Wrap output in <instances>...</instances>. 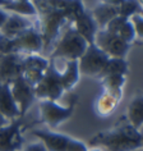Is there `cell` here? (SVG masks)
<instances>
[{
	"label": "cell",
	"instance_id": "12",
	"mask_svg": "<svg viewBox=\"0 0 143 151\" xmlns=\"http://www.w3.org/2000/svg\"><path fill=\"white\" fill-rule=\"evenodd\" d=\"M23 116L10 120L6 126L0 128V150H18L22 149L24 138L21 134Z\"/></svg>",
	"mask_w": 143,
	"mask_h": 151
},
{
	"label": "cell",
	"instance_id": "28",
	"mask_svg": "<svg viewBox=\"0 0 143 151\" xmlns=\"http://www.w3.org/2000/svg\"><path fill=\"white\" fill-rule=\"evenodd\" d=\"M8 16H9L8 10H5L4 8H0V27H1V26L5 23V21H6V18H8Z\"/></svg>",
	"mask_w": 143,
	"mask_h": 151
},
{
	"label": "cell",
	"instance_id": "29",
	"mask_svg": "<svg viewBox=\"0 0 143 151\" xmlns=\"http://www.w3.org/2000/svg\"><path fill=\"white\" fill-rule=\"evenodd\" d=\"M100 3H106V4H111V5H119L123 0H99Z\"/></svg>",
	"mask_w": 143,
	"mask_h": 151
},
{
	"label": "cell",
	"instance_id": "31",
	"mask_svg": "<svg viewBox=\"0 0 143 151\" xmlns=\"http://www.w3.org/2000/svg\"><path fill=\"white\" fill-rule=\"evenodd\" d=\"M8 1H9V0H0V8H1V6H4Z\"/></svg>",
	"mask_w": 143,
	"mask_h": 151
},
{
	"label": "cell",
	"instance_id": "30",
	"mask_svg": "<svg viewBox=\"0 0 143 151\" xmlns=\"http://www.w3.org/2000/svg\"><path fill=\"white\" fill-rule=\"evenodd\" d=\"M8 120H9V119H6L5 116L3 115V113L0 111V128L4 127V126H6V124H8Z\"/></svg>",
	"mask_w": 143,
	"mask_h": 151
},
{
	"label": "cell",
	"instance_id": "24",
	"mask_svg": "<svg viewBox=\"0 0 143 151\" xmlns=\"http://www.w3.org/2000/svg\"><path fill=\"white\" fill-rule=\"evenodd\" d=\"M118 35L122 37V39L125 41L128 44H134L135 39H137V33H135V29H134V26L132 23V21L128 18V19L124 22L123 26L120 27Z\"/></svg>",
	"mask_w": 143,
	"mask_h": 151
},
{
	"label": "cell",
	"instance_id": "13",
	"mask_svg": "<svg viewBox=\"0 0 143 151\" xmlns=\"http://www.w3.org/2000/svg\"><path fill=\"white\" fill-rule=\"evenodd\" d=\"M33 24H35V22H32L27 17H23L17 13H9L5 23L0 27V36H4L6 39H13L19 32Z\"/></svg>",
	"mask_w": 143,
	"mask_h": 151
},
{
	"label": "cell",
	"instance_id": "10",
	"mask_svg": "<svg viewBox=\"0 0 143 151\" xmlns=\"http://www.w3.org/2000/svg\"><path fill=\"white\" fill-rule=\"evenodd\" d=\"M9 85H10L12 95L14 97V100H16L18 108H19L21 116L24 118L26 113L28 111V109L31 108V105L33 104V101L36 99L35 87L27 83L22 76L17 77L16 80H13Z\"/></svg>",
	"mask_w": 143,
	"mask_h": 151
},
{
	"label": "cell",
	"instance_id": "19",
	"mask_svg": "<svg viewBox=\"0 0 143 151\" xmlns=\"http://www.w3.org/2000/svg\"><path fill=\"white\" fill-rule=\"evenodd\" d=\"M127 119L132 126L141 129L143 124V96L138 93L137 96L133 97V100L128 105L127 111Z\"/></svg>",
	"mask_w": 143,
	"mask_h": 151
},
{
	"label": "cell",
	"instance_id": "4",
	"mask_svg": "<svg viewBox=\"0 0 143 151\" xmlns=\"http://www.w3.org/2000/svg\"><path fill=\"white\" fill-rule=\"evenodd\" d=\"M88 46V42L82 37L74 26H69L66 31L64 32L63 37L58 41L55 45L54 51L50 54L51 58H61L66 60H73V59H79V56L86 51Z\"/></svg>",
	"mask_w": 143,
	"mask_h": 151
},
{
	"label": "cell",
	"instance_id": "23",
	"mask_svg": "<svg viewBox=\"0 0 143 151\" xmlns=\"http://www.w3.org/2000/svg\"><path fill=\"white\" fill-rule=\"evenodd\" d=\"M119 16L129 18L133 14H142V3L141 0H123L118 5Z\"/></svg>",
	"mask_w": 143,
	"mask_h": 151
},
{
	"label": "cell",
	"instance_id": "15",
	"mask_svg": "<svg viewBox=\"0 0 143 151\" xmlns=\"http://www.w3.org/2000/svg\"><path fill=\"white\" fill-rule=\"evenodd\" d=\"M0 111L6 119L13 120L21 116L19 108L14 100V97L10 91V85L8 82L0 83Z\"/></svg>",
	"mask_w": 143,
	"mask_h": 151
},
{
	"label": "cell",
	"instance_id": "1",
	"mask_svg": "<svg viewBox=\"0 0 143 151\" xmlns=\"http://www.w3.org/2000/svg\"><path fill=\"white\" fill-rule=\"evenodd\" d=\"M37 10L36 27L42 36L44 50H49L59 37L60 29L72 23L84 10L82 0H31Z\"/></svg>",
	"mask_w": 143,
	"mask_h": 151
},
{
	"label": "cell",
	"instance_id": "8",
	"mask_svg": "<svg viewBox=\"0 0 143 151\" xmlns=\"http://www.w3.org/2000/svg\"><path fill=\"white\" fill-rule=\"evenodd\" d=\"M93 42L111 58H125L130 49V44L125 42L118 33H111L105 28L97 29Z\"/></svg>",
	"mask_w": 143,
	"mask_h": 151
},
{
	"label": "cell",
	"instance_id": "11",
	"mask_svg": "<svg viewBox=\"0 0 143 151\" xmlns=\"http://www.w3.org/2000/svg\"><path fill=\"white\" fill-rule=\"evenodd\" d=\"M26 54L19 52H5L0 54V83L8 82L19 77L23 73V58Z\"/></svg>",
	"mask_w": 143,
	"mask_h": 151
},
{
	"label": "cell",
	"instance_id": "33",
	"mask_svg": "<svg viewBox=\"0 0 143 151\" xmlns=\"http://www.w3.org/2000/svg\"><path fill=\"white\" fill-rule=\"evenodd\" d=\"M0 54H1V51H0Z\"/></svg>",
	"mask_w": 143,
	"mask_h": 151
},
{
	"label": "cell",
	"instance_id": "17",
	"mask_svg": "<svg viewBox=\"0 0 143 151\" xmlns=\"http://www.w3.org/2000/svg\"><path fill=\"white\" fill-rule=\"evenodd\" d=\"M91 14L95 19L99 29L105 28V26L107 24V22L112 19L114 17L119 16V9L118 5H111L106 4V3H99L95 8L91 10Z\"/></svg>",
	"mask_w": 143,
	"mask_h": 151
},
{
	"label": "cell",
	"instance_id": "2",
	"mask_svg": "<svg viewBox=\"0 0 143 151\" xmlns=\"http://www.w3.org/2000/svg\"><path fill=\"white\" fill-rule=\"evenodd\" d=\"M89 146H101L109 150H135L143 146L141 129L128 122L124 115L116 122L114 128L95 134L89 139Z\"/></svg>",
	"mask_w": 143,
	"mask_h": 151
},
{
	"label": "cell",
	"instance_id": "21",
	"mask_svg": "<svg viewBox=\"0 0 143 151\" xmlns=\"http://www.w3.org/2000/svg\"><path fill=\"white\" fill-rule=\"evenodd\" d=\"M128 63L124 58H109L106 64L104 65V68L101 69V72L97 74V78H101L107 74H114V73H120V74H125L128 73Z\"/></svg>",
	"mask_w": 143,
	"mask_h": 151
},
{
	"label": "cell",
	"instance_id": "26",
	"mask_svg": "<svg viewBox=\"0 0 143 151\" xmlns=\"http://www.w3.org/2000/svg\"><path fill=\"white\" fill-rule=\"evenodd\" d=\"M129 19L132 21V23L134 26L135 33H137V39L142 40V36H143V17H142V14H133V16L129 17Z\"/></svg>",
	"mask_w": 143,
	"mask_h": 151
},
{
	"label": "cell",
	"instance_id": "7",
	"mask_svg": "<svg viewBox=\"0 0 143 151\" xmlns=\"http://www.w3.org/2000/svg\"><path fill=\"white\" fill-rule=\"evenodd\" d=\"M109 56L102 49H100L95 42L88 44L86 51L78 59L79 73L84 76H96L101 72L104 65L109 60Z\"/></svg>",
	"mask_w": 143,
	"mask_h": 151
},
{
	"label": "cell",
	"instance_id": "14",
	"mask_svg": "<svg viewBox=\"0 0 143 151\" xmlns=\"http://www.w3.org/2000/svg\"><path fill=\"white\" fill-rule=\"evenodd\" d=\"M72 23H73L74 28L77 29V32L79 33L82 37H84V40L87 41L88 44H92L93 41H95V35H96L99 27H97L91 12L84 9L82 13L78 14L76 17V19L72 22Z\"/></svg>",
	"mask_w": 143,
	"mask_h": 151
},
{
	"label": "cell",
	"instance_id": "22",
	"mask_svg": "<svg viewBox=\"0 0 143 151\" xmlns=\"http://www.w3.org/2000/svg\"><path fill=\"white\" fill-rule=\"evenodd\" d=\"M1 8H4L5 10H8V12L21 14V16H29V17L37 16L36 6L33 5V3L31 0H29V1H14V0H9Z\"/></svg>",
	"mask_w": 143,
	"mask_h": 151
},
{
	"label": "cell",
	"instance_id": "3",
	"mask_svg": "<svg viewBox=\"0 0 143 151\" xmlns=\"http://www.w3.org/2000/svg\"><path fill=\"white\" fill-rule=\"evenodd\" d=\"M44 50L42 36L36 27V24L23 29L13 39H6L0 36V51L5 52H19V54H39Z\"/></svg>",
	"mask_w": 143,
	"mask_h": 151
},
{
	"label": "cell",
	"instance_id": "5",
	"mask_svg": "<svg viewBox=\"0 0 143 151\" xmlns=\"http://www.w3.org/2000/svg\"><path fill=\"white\" fill-rule=\"evenodd\" d=\"M78 103V96L74 95L72 97L69 105L66 108L59 105L54 100L49 99H41L39 104L40 110V120L39 123H45L51 128H56L60 123L65 122L73 115L76 110V105Z\"/></svg>",
	"mask_w": 143,
	"mask_h": 151
},
{
	"label": "cell",
	"instance_id": "16",
	"mask_svg": "<svg viewBox=\"0 0 143 151\" xmlns=\"http://www.w3.org/2000/svg\"><path fill=\"white\" fill-rule=\"evenodd\" d=\"M123 96L116 95V93L109 91L106 88H102V91L99 96L96 97V101L93 104V109L95 113L99 116H107L110 115L112 111L115 110V108L118 106L120 99Z\"/></svg>",
	"mask_w": 143,
	"mask_h": 151
},
{
	"label": "cell",
	"instance_id": "27",
	"mask_svg": "<svg viewBox=\"0 0 143 151\" xmlns=\"http://www.w3.org/2000/svg\"><path fill=\"white\" fill-rule=\"evenodd\" d=\"M24 150H33V151H46V146H45V143L41 141L39 142H36V143H31V145H27V146H24Z\"/></svg>",
	"mask_w": 143,
	"mask_h": 151
},
{
	"label": "cell",
	"instance_id": "9",
	"mask_svg": "<svg viewBox=\"0 0 143 151\" xmlns=\"http://www.w3.org/2000/svg\"><path fill=\"white\" fill-rule=\"evenodd\" d=\"M33 136H36L41 139L47 150H87V146L83 142L77 141V139L69 137L66 134L56 133V132L50 131H33Z\"/></svg>",
	"mask_w": 143,
	"mask_h": 151
},
{
	"label": "cell",
	"instance_id": "32",
	"mask_svg": "<svg viewBox=\"0 0 143 151\" xmlns=\"http://www.w3.org/2000/svg\"><path fill=\"white\" fill-rule=\"evenodd\" d=\"M14 1H29V0H14Z\"/></svg>",
	"mask_w": 143,
	"mask_h": 151
},
{
	"label": "cell",
	"instance_id": "18",
	"mask_svg": "<svg viewBox=\"0 0 143 151\" xmlns=\"http://www.w3.org/2000/svg\"><path fill=\"white\" fill-rule=\"evenodd\" d=\"M60 73V81H61L64 91H70L79 81V68H78V59L66 60L65 67Z\"/></svg>",
	"mask_w": 143,
	"mask_h": 151
},
{
	"label": "cell",
	"instance_id": "20",
	"mask_svg": "<svg viewBox=\"0 0 143 151\" xmlns=\"http://www.w3.org/2000/svg\"><path fill=\"white\" fill-rule=\"evenodd\" d=\"M102 88H106L109 91L116 93V95L123 96V86L125 83V74L114 73L107 74L100 78Z\"/></svg>",
	"mask_w": 143,
	"mask_h": 151
},
{
	"label": "cell",
	"instance_id": "25",
	"mask_svg": "<svg viewBox=\"0 0 143 151\" xmlns=\"http://www.w3.org/2000/svg\"><path fill=\"white\" fill-rule=\"evenodd\" d=\"M127 19H128V18H124L122 16H116V17H114L112 19H110L107 22V24L105 26V29L109 31V32H111V33H118L120 27H122L123 23Z\"/></svg>",
	"mask_w": 143,
	"mask_h": 151
},
{
	"label": "cell",
	"instance_id": "6",
	"mask_svg": "<svg viewBox=\"0 0 143 151\" xmlns=\"http://www.w3.org/2000/svg\"><path fill=\"white\" fill-rule=\"evenodd\" d=\"M64 88L60 81V73L49 59V65L44 76L35 86V95L37 99H49L56 101L63 95Z\"/></svg>",
	"mask_w": 143,
	"mask_h": 151
}]
</instances>
